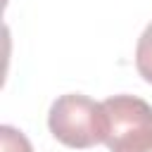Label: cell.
Segmentation results:
<instances>
[{
    "mask_svg": "<svg viewBox=\"0 0 152 152\" xmlns=\"http://www.w3.org/2000/svg\"><path fill=\"white\" fill-rule=\"evenodd\" d=\"M50 133L66 147L86 150L107 138V112L102 102H95L81 93L59 95L48 114Z\"/></svg>",
    "mask_w": 152,
    "mask_h": 152,
    "instance_id": "obj_1",
    "label": "cell"
},
{
    "mask_svg": "<svg viewBox=\"0 0 152 152\" xmlns=\"http://www.w3.org/2000/svg\"><path fill=\"white\" fill-rule=\"evenodd\" d=\"M109 152H150L152 150V107L135 95H114L104 102Z\"/></svg>",
    "mask_w": 152,
    "mask_h": 152,
    "instance_id": "obj_2",
    "label": "cell"
},
{
    "mask_svg": "<svg viewBox=\"0 0 152 152\" xmlns=\"http://www.w3.org/2000/svg\"><path fill=\"white\" fill-rule=\"evenodd\" d=\"M135 69H138V74L147 83H152V24H147L142 36L138 38V45H135Z\"/></svg>",
    "mask_w": 152,
    "mask_h": 152,
    "instance_id": "obj_3",
    "label": "cell"
},
{
    "mask_svg": "<svg viewBox=\"0 0 152 152\" xmlns=\"http://www.w3.org/2000/svg\"><path fill=\"white\" fill-rule=\"evenodd\" d=\"M2 133V152H33L31 150V142L26 140V135L12 126H2L0 128Z\"/></svg>",
    "mask_w": 152,
    "mask_h": 152,
    "instance_id": "obj_4",
    "label": "cell"
},
{
    "mask_svg": "<svg viewBox=\"0 0 152 152\" xmlns=\"http://www.w3.org/2000/svg\"><path fill=\"white\" fill-rule=\"evenodd\" d=\"M150 152H152V150H150Z\"/></svg>",
    "mask_w": 152,
    "mask_h": 152,
    "instance_id": "obj_5",
    "label": "cell"
}]
</instances>
